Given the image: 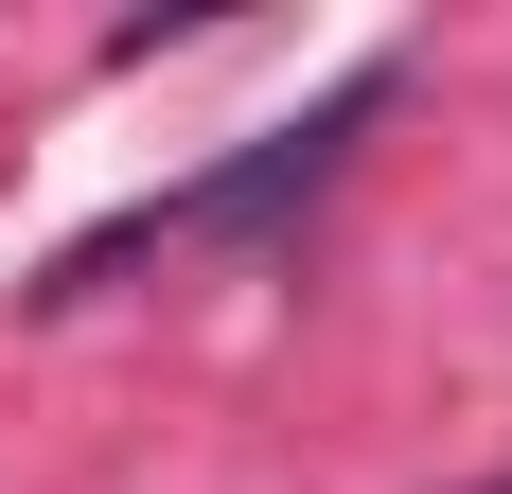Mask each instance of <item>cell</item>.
<instances>
[{"instance_id": "2", "label": "cell", "mask_w": 512, "mask_h": 494, "mask_svg": "<svg viewBox=\"0 0 512 494\" xmlns=\"http://www.w3.org/2000/svg\"><path fill=\"white\" fill-rule=\"evenodd\" d=\"M495 494H512V477H495Z\"/></svg>"}, {"instance_id": "1", "label": "cell", "mask_w": 512, "mask_h": 494, "mask_svg": "<svg viewBox=\"0 0 512 494\" xmlns=\"http://www.w3.org/2000/svg\"><path fill=\"white\" fill-rule=\"evenodd\" d=\"M371 106H389V71H354V89H318L301 124H265L248 159H212V177H177V195H142L124 230H89V247H71V265H53L36 300H89L106 265H142V247H195V230H265V212H301L318 177H336V142H354Z\"/></svg>"}]
</instances>
